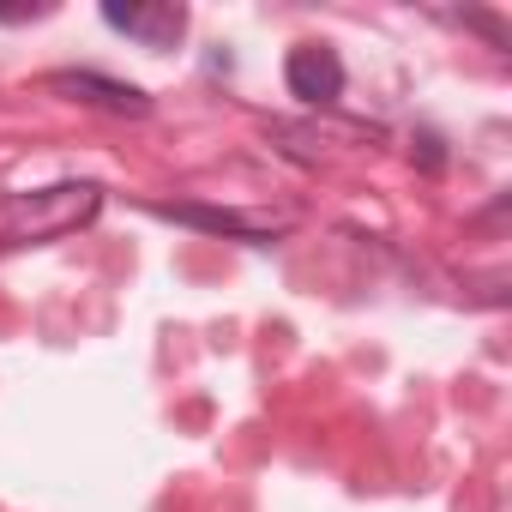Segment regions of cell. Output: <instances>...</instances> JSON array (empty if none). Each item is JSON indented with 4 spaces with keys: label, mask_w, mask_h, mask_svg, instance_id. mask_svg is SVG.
I'll return each instance as SVG.
<instances>
[{
    "label": "cell",
    "mask_w": 512,
    "mask_h": 512,
    "mask_svg": "<svg viewBox=\"0 0 512 512\" xmlns=\"http://www.w3.org/2000/svg\"><path fill=\"white\" fill-rule=\"evenodd\" d=\"M428 175H440L446 169V145H440V133H416V151H410Z\"/></svg>",
    "instance_id": "obj_6"
},
{
    "label": "cell",
    "mask_w": 512,
    "mask_h": 512,
    "mask_svg": "<svg viewBox=\"0 0 512 512\" xmlns=\"http://www.w3.org/2000/svg\"><path fill=\"white\" fill-rule=\"evenodd\" d=\"M7 25H25V19H49V7H0Z\"/></svg>",
    "instance_id": "obj_7"
},
{
    "label": "cell",
    "mask_w": 512,
    "mask_h": 512,
    "mask_svg": "<svg viewBox=\"0 0 512 512\" xmlns=\"http://www.w3.org/2000/svg\"><path fill=\"white\" fill-rule=\"evenodd\" d=\"M97 211H103L97 181H55V187H37V193H13L0 205V241L7 247H43V241H61L73 229H85Z\"/></svg>",
    "instance_id": "obj_1"
},
{
    "label": "cell",
    "mask_w": 512,
    "mask_h": 512,
    "mask_svg": "<svg viewBox=\"0 0 512 512\" xmlns=\"http://www.w3.org/2000/svg\"><path fill=\"white\" fill-rule=\"evenodd\" d=\"M157 217L169 223H187V229H205V235H235V241H278L290 229V217L278 211H217V205H187V199H157L151 205Z\"/></svg>",
    "instance_id": "obj_3"
},
{
    "label": "cell",
    "mask_w": 512,
    "mask_h": 512,
    "mask_svg": "<svg viewBox=\"0 0 512 512\" xmlns=\"http://www.w3.org/2000/svg\"><path fill=\"white\" fill-rule=\"evenodd\" d=\"M284 85H290V97H302L308 109H332V103L344 97V61H338V49H326V43H296L290 61H284Z\"/></svg>",
    "instance_id": "obj_5"
},
{
    "label": "cell",
    "mask_w": 512,
    "mask_h": 512,
    "mask_svg": "<svg viewBox=\"0 0 512 512\" xmlns=\"http://www.w3.org/2000/svg\"><path fill=\"white\" fill-rule=\"evenodd\" d=\"M103 25L139 37L145 49H175L187 31V7L181 0H103Z\"/></svg>",
    "instance_id": "obj_4"
},
{
    "label": "cell",
    "mask_w": 512,
    "mask_h": 512,
    "mask_svg": "<svg viewBox=\"0 0 512 512\" xmlns=\"http://www.w3.org/2000/svg\"><path fill=\"white\" fill-rule=\"evenodd\" d=\"M43 91L67 97V103H85V109H103V115H127V121H145L151 115V97L127 79H109V73H91V67H61L43 79Z\"/></svg>",
    "instance_id": "obj_2"
}]
</instances>
